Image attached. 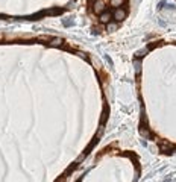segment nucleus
Instances as JSON below:
<instances>
[{
    "instance_id": "nucleus-4",
    "label": "nucleus",
    "mask_w": 176,
    "mask_h": 182,
    "mask_svg": "<svg viewBox=\"0 0 176 182\" xmlns=\"http://www.w3.org/2000/svg\"><path fill=\"white\" fill-rule=\"evenodd\" d=\"M124 3V0H111V5L114 6V8H119V6H122Z\"/></svg>"
},
{
    "instance_id": "nucleus-1",
    "label": "nucleus",
    "mask_w": 176,
    "mask_h": 182,
    "mask_svg": "<svg viewBox=\"0 0 176 182\" xmlns=\"http://www.w3.org/2000/svg\"><path fill=\"white\" fill-rule=\"evenodd\" d=\"M124 17H126V11L122 9V8H115V11H114V18H115L117 21H122Z\"/></svg>"
},
{
    "instance_id": "nucleus-2",
    "label": "nucleus",
    "mask_w": 176,
    "mask_h": 182,
    "mask_svg": "<svg viewBox=\"0 0 176 182\" xmlns=\"http://www.w3.org/2000/svg\"><path fill=\"white\" fill-rule=\"evenodd\" d=\"M103 9H105V3H103V0H97L96 5H94V12H103Z\"/></svg>"
},
{
    "instance_id": "nucleus-3",
    "label": "nucleus",
    "mask_w": 176,
    "mask_h": 182,
    "mask_svg": "<svg viewBox=\"0 0 176 182\" xmlns=\"http://www.w3.org/2000/svg\"><path fill=\"white\" fill-rule=\"evenodd\" d=\"M111 20V14L109 12H103V14H100V21L102 23H108Z\"/></svg>"
}]
</instances>
